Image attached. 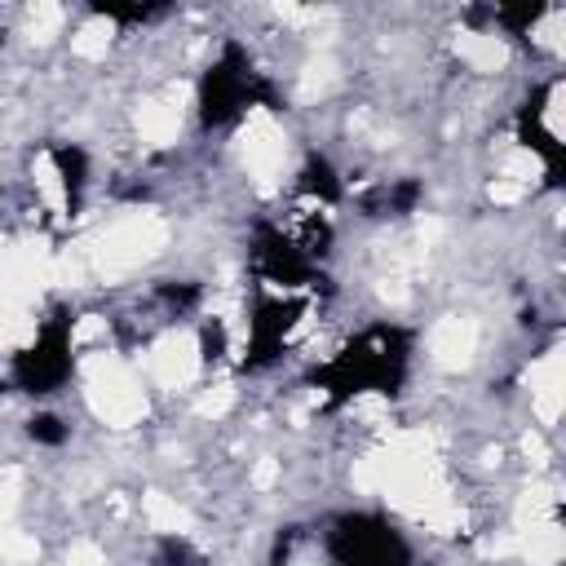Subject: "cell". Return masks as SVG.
I'll use <instances>...</instances> for the list:
<instances>
[{"instance_id":"6da1fadb","label":"cell","mask_w":566,"mask_h":566,"mask_svg":"<svg viewBox=\"0 0 566 566\" xmlns=\"http://www.w3.org/2000/svg\"><path fill=\"white\" fill-rule=\"evenodd\" d=\"M332 557L340 566H407L411 553L402 535L380 517H345L332 531Z\"/></svg>"}]
</instances>
